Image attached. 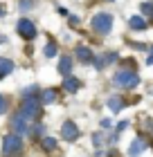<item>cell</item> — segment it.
Instances as JSON below:
<instances>
[{
    "label": "cell",
    "instance_id": "18",
    "mask_svg": "<svg viewBox=\"0 0 153 157\" xmlns=\"http://www.w3.org/2000/svg\"><path fill=\"white\" fill-rule=\"evenodd\" d=\"M43 148H47V151H54V148H56V139H52V137H43Z\"/></svg>",
    "mask_w": 153,
    "mask_h": 157
},
{
    "label": "cell",
    "instance_id": "14",
    "mask_svg": "<svg viewBox=\"0 0 153 157\" xmlns=\"http://www.w3.org/2000/svg\"><path fill=\"white\" fill-rule=\"evenodd\" d=\"M108 108H111L113 112H119L124 108V101H122V97H111L108 99Z\"/></svg>",
    "mask_w": 153,
    "mask_h": 157
},
{
    "label": "cell",
    "instance_id": "22",
    "mask_svg": "<svg viewBox=\"0 0 153 157\" xmlns=\"http://www.w3.org/2000/svg\"><path fill=\"white\" fill-rule=\"evenodd\" d=\"M43 132H45V128H43L41 124H38V126H34V135H43Z\"/></svg>",
    "mask_w": 153,
    "mask_h": 157
},
{
    "label": "cell",
    "instance_id": "17",
    "mask_svg": "<svg viewBox=\"0 0 153 157\" xmlns=\"http://www.w3.org/2000/svg\"><path fill=\"white\" fill-rule=\"evenodd\" d=\"M43 54H45L47 59L56 56V45H54V43H47V45H45V49H43Z\"/></svg>",
    "mask_w": 153,
    "mask_h": 157
},
{
    "label": "cell",
    "instance_id": "1",
    "mask_svg": "<svg viewBox=\"0 0 153 157\" xmlns=\"http://www.w3.org/2000/svg\"><path fill=\"white\" fill-rule=\"evenodd\" d=\"M113 83L122 90H133L135 85L140 83V76H137L135 70H119V72H115Z\"/></svg>",
    "mask_w": 153,
    "mask_h": 157
},
{
    "label": "cell",
    "instance_id": "21",
    "mask_svg": "<svg viewBox=\"0 0 153 157\" xmlns=\"http://www.w3.org/2000/svg\"><path fill=\"white\" fill-rule=\"evenodd\" d=\"M5 112H7V99L0 94V115H5Z\"/></svg>",
    "mask_w": 153,
    "mask_h": 157
},
{
    "label": "cell",
    "instance_id": "19",
    "mask_svg": "<svg viewBox=\"0 0 153 157\" xmlns=\"http://www.w3.org/2000/svg\"><path fill=\"white\" fill-rule=\"evenodd\" d=\"M20 11H30L34 9V0H20V7H18Z\"/></svg>",
    "mask_w": 153,
    "mask_h": 157
},
{
    "label": "cell",
    "instance_id": "13",
    "mask_svg": "<svg viewBox=\"0 0 153 157\" xmlns=\"http://www.w3.org/2000/svg\"><path fill=\"white\" fill-rule=\"evenodd\" d=\"M9 72H14V61H9V59H0V78H5Z\"/></svg>",
    "mask_w": 153,
    "mask_h": 157
},
{
    "label": "cell",
    "instance_id": "15",
    "mask_svg": "<svg viewBox=\"0 0 153 157\" xmlns=\"http://www.w3.org/2000/svg\"><path fill=\"white\" fill-rule=\"evenodd\" d=\"M56 94H59V92L50 88V90H43L41 99H43V103H54V101H56Z\"/></svg>",
    "mask_w": 153,
    "mask_h": 157
},
{
    "label": "cell",
    "instance_id": "24",
    "mask_svg": "<svg viewBox=\"0 0 153 157\" xmlns=\"http://www.w3.org/2000/svg\"><path fill=\"white\" fill-rule=\"evenodd\" d=\"M126 128H128V124H126V121H122V124L117 126V130H126Z\"/></svg>",
    "mask_w": 153,
    "mask_h": 157
},
{
    "label": "cell",
    "instance_id": "6",
    "mask_svg": "<svg viewBox=\"0 0 153 157\" xmlns=\"http://www.w3.org/2000/svg\"><path fill=\"white\" fill-rule=\"evenodd\" d=\"M77 135H79V128H77L74 121H65V124L61 126V137H63V139L74 141V139H77Z\"/></svg>",
    "mask_w": 153,
    "mask_h": 157
},
{
    "label": "cell",
    "instance_id": "9",
    "mask_svg": "<svg viewBox=\"0 0 153 157\" xmlns=\"http://www.w3.org/2000/svg\"><path fill=\"white\" fill-rule=\"evenodd\" d=\"M144 148H147V141L137 137V139H133V144H131V148H128V155H131V157H137V155H142V151H144Z\"/></svg>",
    "mask_w": 153,
    "mask_h": 157
},
{
    "label": "cell",
    "instance_id": "10",
    "mask_svg": "<svg viewBox=\"0 0 153 157\" xmlns=\"http://www.w3.org/2000/svg\"><path fill=\"white\" fill-rule=\"evenodd\" d=\"M128 27L135 29V32H142V29H147V20H144L142 16H131L128 18Z\"/></svg>",
    "mask_w": 153,
    "mask_h": 157
},
{
    "label": "cell",
    "instance_id": "5",
    "mask_svg": "<svg viewBox=\"0 0 153 157\" xmlns=\"http://www.w3.org/2000/svg\"><path fill=\"white\" fill-rule=\"evenodd\" d=\"M16 29L20 34V38H25V40H34L36 38V27L32 20H27V18H20L18 23H16Z\"/></svg>",
    "mask_w": 153,
    "mask_h": 157
},
{
    "label": "cell",
    "instance_id": "23",
    "mask_svg": "<svg viewBox=\"0 0 153 157\" xmlns=\"http://www.w3.org/2000/svg\"><path fill=\"white\" fill-rule=\"evenodd\" d=\"M147 63H149V65H153V47L149 49V59H147Z\"/></svg>",
    "mask_w": 153,
    "mask_h": 157
},
{
    "label": "cell",
    "instance_id": "2",
    "mask_svg": "<svg viewBox=\"0 0 153 157\" xmlns=\"http://www.w3.org/2000/svg\"><path fill=\"white\" fill-rule=\"evenodd\" d=\"M41 108H43V99L41 97H25L23 99V115L27 119H38L41 115Z\"/></svg>",
    "mask_w": 153,
    "mask_h": 157
},
{
    "label": "cell",
    "instance_id": "8",
    "mask_svg": "<svg viewBox=\"0 0 153 157\" xmlns=\"http://www.w3.org/2000/svg\"><path fill=\"white\" fill-rule=\"evenodd\" d=\"M74 54H77L79 63H90V61H95V54H92V49H90V47H86V45H79Z\"/></svg>",
    "mask_w": 153,
    "mask_h": 157
},
{
    "label": "cell",
    "instance_id": "3",
    "mask_svg": "<svg viewBox=\"0 0 153 157\" xmlns=\"http://www.w3.org/2000/svg\"><path fill=\"white\" fill-rule=\"evenodd\" d=\"M92 29L97 34H108L113 29V16L111 13H97V16H92Z\"/></svg>",
    "mask_w": 153,
    "mask_h": 157
},
{
    "label": "cell",
    "instance_id": "25",
    "mask_svg": "<svg viewBox=\"0 0 153 157\" xmlns=\"http://www.w3.org/2000/svg\"><path fill=\"white\" fill-rule=\"evenodd\" d=\"M2 16H7V9H5L2 5H0V18H2Z\"/></svg>",
    "mask_w": 153,
    "mask_h": 157
},
{
    "label": "cell",
    "instance_id": "7",
    "mask_svg": "<svg viewBox=\"0 0 153 157\" xmlns=\"http://www.w3.org/2000/svg\"><path fill=\"white\" fill-rule=\"evenodd\" d=\"M11 128L16 135H25L27 132V117L23 115V112H18V115H14L11 119Z\"/></svg>",
    "mask_w": 153,
    "mask_h": 157
},
{
    "label": "cell",
    "instance_id": "12",
    "mask_svg": "<svg viewBox=\"0 0 153 157\" xmlns=\"http://www.w3.org/2000/svg\"><path fill=\"white\" fill-rule=\"evenodd\" d=\"M72 65H74V63H72L70 56H61V61H59V72L68 76V74H70V70H72Z\"/></svg>",
    "mask_w": 153,
    "mask_h": 157
},
{
    "label": "cell",
    "instance_id": "11",
    "mask_svg": "<svg viewBox=\"0 0 153 157\" xmlns=\"http://www.w3.org/2000/svg\"><path fill=\"white\" fill-rule=\"evenodd\" d=\"M79 85H81V81H79V78H74V76H70V74L63 78V88L68 90V92H77Z\"/></svg>",
    "mask_w": 153,
    "mask_h": 157
},
{
    "label": "cell",
    "instance_id": "16",
    "mask_svg": "<svg viewBox=\"0 0 153 157\" xmlns=\"http://www.w3.org/2000/svg\"><path fill=\"white\" fill-rule=\"evenodd\" d=\"M142 13L153 20V2H142Z\"/></svg>",
    "mask_w": 153,
    "mask_h": 157
},
{
    "label": "cell",
    "instance_id": "4",
    "mask_svg": "<svg viewBox=\"0 0 153 157\" xmlns=\"http://www.w3.org/2000/svg\"><path fill=\"white\" fill-rule=\"evenodd\" d=\"M20 148H23V139H20V135H7V137H5V141H2V153H5V157L20 153Z\"/></svg>",
    "mask_w": 153,
    "mask_h": 157
},
{
    "label": "cell",
    "instance_id": "20",
    "mask_svg": "<svg viewBox=\"0 0 153 157\" xmlns=\"http://www.w3.org/2000/svg\"><path fill=\"white\" fill-rule=\"evenodd\" d=\"M92 63H95V67H97V70H104V67L108 65V63H106V59H104V56H97V59H95Z\"/></svg>",
    "mask_w": 153,
    "mask_h": 157
}]
</instances>
